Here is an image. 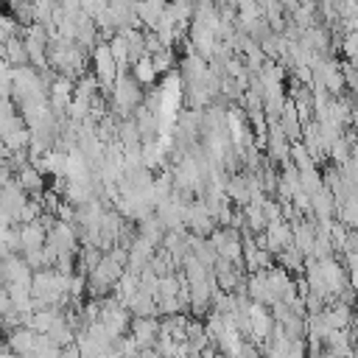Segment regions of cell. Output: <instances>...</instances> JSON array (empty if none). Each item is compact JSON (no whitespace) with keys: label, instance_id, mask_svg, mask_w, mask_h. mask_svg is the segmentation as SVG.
<instances>
[{"label":"cell","instance_id":"obj_1","mask_svg":"<svg viewBox=\"0 0 358 358\" xmlns=\"http://www.w3.org/2000/svg\"><path fill=\"white\" fill-rule=\"evenodd\" d=\"M112 106H115V112H120L123 115V120L126 117H134V112L143 106V90H140V84H137V78L129 73V70H120V76H117V81H115V90H112Z\"/></svg>","mask_w":358,"mask_h":358},{"label":"cell","instance_id":"obj_2","mask_svg":"<svg viewBox=\"0 0 358 358\" xmlns=\"http://www.w3.org/2000/svg\"><path fill=\"white\" fill-rule=\"evenodd\" d=\"M210 243H213V249L218 252L221 260H229V263H235V266L243 263V235H241V229L218 227V229L210 235Z\"/></svg>","mask_w":358,"mask_h":358},{"label":"cell","instance_id":"obj_3","mask_svg":"<svg viewBox=\"0 0 358 358\" xmlns=\"http://www.w3.org/2000/svg\"><path fill=\"white\" fill-rule=\"evenodd\" d=\"M129 336L137 341L140 350H154L157 341H159V322H157V316H134L131 327H129Z\"/></svg>","mask_w":358,"mask_h":358},{"label":"cell","instance_id":"obj_4","mask_svg":"<svg viewBox=\"0 0 358 358\" xmlns=\"http://www.w3.org/2000/svg\"><path fill=\"white\" fill-rule=\"evenodd\" d=\"M76 241H78V229L70 221H59L50 232H48V243L59 252V255H73L76 252Z\"/></svg>","mask_w":358,"mask_h":358},{"label":"cell","instance_id":"obj_5","mask_svg":"<svg viewBox=\"0 0 358 358\" xmlns=\"http://www.w3.org/2000/svg\"><path fill=\"white\" fill-rule=\"evenodd\" d=\"M36 338H39V333H34L31 327L22 324V327L6 333V347H8L14 355H31L34 347H36Z\"/></svg>","mask_w":358,"mask_h":358},{"label":"cell","instance_id":"obj_6","mask_svg":"<svg viewBox=\"0 0 358 358\" xmlns=\"http://www.w3.org/2000/svg\"><path fill=\"white\" fill-rule=\"evenodd\" d=\"M352 308L350 305H344L341 299H336V302H330L324 310H322V319H324V324L330 327V330H350V322H352Z\"/></svg>","mask_w":358,"mask_h":358},{"label":"cell","instance_id":"obj_7","mask_svg":"<svg viewBox=\"0 0 358 358\" xmlns=\"http://www.w3.org/2000/svg\"><path fill=\"white\" fill-rule=\"evenodd\" d=\"M227 199L246 207L252 204V187H249V173H235L227 179Z\"/></svg>","mask_w":358,"mask_h":358},{"label":"cell","instance_id":"obj_8","mask_svg":"<svg viewBox=\"0 0 358 358\" xmlns=\"http://www.w3.org/2000/svg\"><path fill=\"white\" fill-rule=\"evenodd\" d=\"M3 62H8L11 67H28L31 64V56H28V48H25L22 36H14V39L3 42Z\"/></svg>","mask_w":358,"mask_h":358},{"label":"cell","instance_id":"obj_9","mask_svg":"<svg viewBox=\"0 0 358 358\" xmlns=\"http://www.w3.org/2000/svg\"><path fill=\"white\" fill-rule=\"evenodd\" d=\"M20 241H22V255L34 252V249H42L48 243V229L39 221L36 224H25V227H20Z\"/></svg>","mask_w":358,"mask_h":358},{"label":"cell","instance_id":"obj_10","mask_svg":"<svg viewBox=\"0 0 358 358\" xmlns=\"http://www.w3.org/2000/svg\"><path fill=\"white\" fill-rule=\"evenodd\" d=\"M137 235H143V238H145V241H151L154 246H162V241H165V235H168V227L162 224V218H159V215H148L145 221H140Z\"/></svg>","mask_w":358,"mask_h":358},{"label":"cell","instance_id":"obj_11","mask_svg":"<svg viewBox=\"0 0 358 358\" xmlns=\"http://www.w3.org/2000/svg\"><path fill=\"white\" fill-rule=\"evenodd\" d=\"M45 173H39L34 165H28V168H22L20 173H17V185L25 190V193H31V196H42V190H45V179H42Z\"/></svg>","mask_w":358,"mask_h":358},{"label":"cell","instance_id":"obj_12","mask_svg":"<svg viewBox=\"0 0 358 358\" xmlns=\"http://www.w3.org/2000/svg\"><path fill=\"white\" fill-rule=\"evenodd\" d=\"M277 260H280V266L285 268V271H296V274H305V263H308V257L296 249V246H288V249H282L280 255H277Z\"/></svg>","mask_w":358,"mask_h":358},{"label":"cell","instance_id":"obj_13","mask_svg":"<svg viewBox=\"0 0 358 358\" xmlns=\"http://www.w3.org/2000/svg\"><path fill=\"white\" fill-rule=\"evenodd\" d=\"M131 76L137 78V84H140V87H151V84L157 81V76H159V73H157V67H154L151 56H143V59L131 67Z\"/></svg>","mask_w":358,"mask_h":358},{"label":"cell","instance_id":"obj_14","mask_svg":"<svg viewBox=\"0 0 358 358\" xmlns=\"http://www.w3.org/2000/svg\"><path fill=\"white\" fill-rule=\"evenodd\" d=\"M162 157H165V148H162L157 140L143 143V165H145L148 171L157 168V165H162Z\"/></svg>","mask_w":358,"mask_h":358},{"label":"cell","instance_id":"obj_15","mask_svg":"<svg viewBox=\"0 0 358 358\" xmlns=\"http://www.w3.org/2000/svg\"><path fill=\"white\" fill-rule=\"evenodd\" d=\"M109 50H112V56H115V62H117L120 70H126V64H131V59H129V45H126V36H123V34H117V36L109 42Z\"/></svg>","mask_w":358,"mask_h":358},{"label":"cell","instance_id":"obj_16","mask_svg":"<svg viewBox=\"0 0 358 358\" xmlns=\"http://www.w3.org/2000/svg\"><path fill=\"white\" fill-rule=\"evenodd\" d=\"M151 62H154L157 73H168V70L176 64V56H173V50H171V48H162L159 53H154V56H151Z\"/></svg>","mask_w":358,"mask_h":358}]
</instances>
